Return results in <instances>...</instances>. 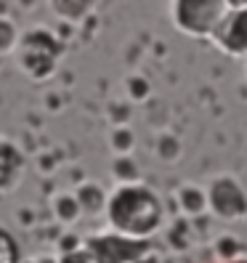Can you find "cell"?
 I'll return each instance as SVG.
<instances>
[{
	"instance_id": "obj_2",
	"label": "cell",
	"mask_w": 247,
	"mask_h": 263,
	"mask_svg": "<svg viewBox=\"0 0 247 263\" xmlns=\"http://www.w3.org/2000/svg\"><path fill=\"white\" fill-rule=\"evenodd\" d=\"M213 32L229 53H237V56L247 53V8H239V13L234 19L223 16L221 24L215 27Z\"/></svg>"
},
{
	"instance_id": "obj_1",
	"label": "cell",
	"mask_w": 247,
	"mask_h": 263,
	"mask_svg": "<svg viewBox=\"0 0 247 263\" xmlns=\"http://www.w3.org/2000/svg\"><path fill=\"white\" fill-rule=\"evenodd\" d=\"M226 0H176V24L189 35H210L221 24Z\"/></svg>"
},
{
	"instance_id": "obj_3",
	"label": "cell",
	"mask_w": 247,
	"mask_h": 263,
	"mask_svg": "<svg viewBox=\"0 0 247 263\" xmlns=\"http://www.w3.org/2000/svg\"><path fill=\"white\" fill-rule=\"evenodd\" d=\"M234 263H247V260H234Z\"/></svg>"
}]
</instances>
